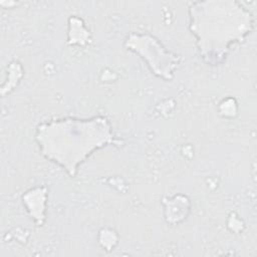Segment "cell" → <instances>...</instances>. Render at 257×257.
Wrapping results in <instances>:
<instances>
[{"mask_svg": "<svg viewBox=\"0 0 257 257\" xmlns=\"http://www.w3.org/2000/svg\"><path fill=\"white\" fill-rule=\"evenodd\" d=\"M189 14L200 55L211 65L222 63L230 45L242 41L253 29L252 13L237 1L193 2Z\"/></svg>", "mask_w": 257, "mask_h": 257, "instance_id": "obj_2", "label": "cell"}, {"mask_svg": "<svg viewBox=\"0 0 257 257\" xmlns=\"http://www.w3.org/2000/svg\"><path fill=\"white\" fill-rule=\"evenodd\" d=\"M46 202L45 188H37L28 191L23 196V203L26 206L29 214L34 218L38 226H41L44 221Z\"/></svg>", "mask_w": 257, "mask_h": 257, "instance_id": "obj_4", "label": "cell"}, {"mask_svg": "<svg viewBox=\"0 0 257 257\" xmlns=\"http://www.w3.org/2000/svg\"><path fill=\"white\" fill-rule=\"evenodd\" d=\"M40 153L48 161L62 167L70 177L92 152L104 146L118 144L108 119L64 117L40 123L35 133Z\"/></svg>", "mask_w": 257, "mask_h": 257, "instance_id": "obj_1", "label": "cell"}, {"mask_svg": "<svg viewBox=\"0 0 257 257\" xmlns=\"http://www.w3.org/2000/svg\"><path fill=\"white\" fill-rule=\"evenodd\" d=\"M127 49L138 53L152 72L165 80H171L180 57L172 53L154 36L132 33L124 41Z\"/></svg>", "mask_w": 257, "mask_h": 257, "instance_id": "obj_3", "label": "cell"}]
</instances>
